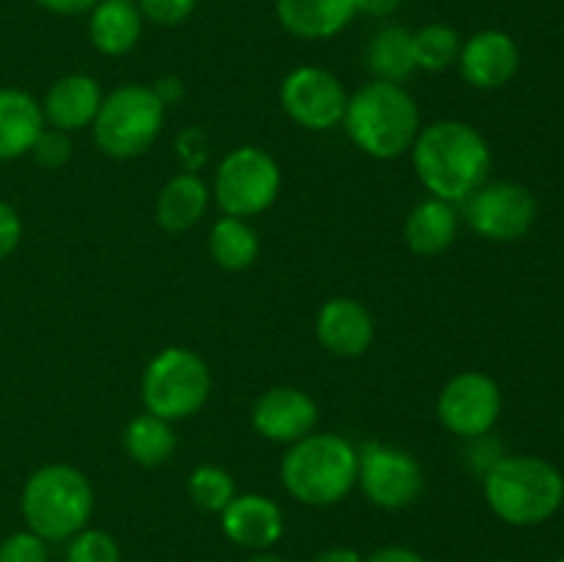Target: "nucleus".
Masks as SVG:
<instances>
[{
	"mask_svg": "<svg viewBox=\"0 0 564 562\" xmlns=\"http://www.w3.org/2000/svg\"><path fill=\"white\" fill-rule=\"evenodd\" d=\"M490 510L512 527H534L564 501V477L554 463L534 455H510L490 463L482 479Z\"/></svg>",
	"mask_w": 564,
	"mask_h": 562,
	"instance_id": "nucleus-3",
	"label": "nucleus"
},
{
	"mask_svg": "<svg viewBox=\"0 0 564 562\" xmlns=\"http://www.w3.org/2000/svg\"><path fill=\"white\" fill-rule=\"evenodd\" d=\"M501 417V389L490 375L468 372L446 380L438 395V419L449 433L479 439L490 433Z\"/></svg>",
	"mask_w": 564,
	"mask_h": 562,
	"instance_id": "nucleus-12",
	"label": "nucleus"
},
{
	"mask_svg": "<svg viewBox=\"0 0 564 562\" xmlns=\"http://www.w3.org/2000/svg\"><path fill=\"white\" fill-rule=\"evenodd\" d=\"M562 422H564V417H562Z\"/></svg>",
	"mask_w": 564,
	"mask_h": 562,
	"instance_id": "nucleus-39",
	"label": "nucleus"
},
{
	"mask_svg": "<svg viewBox=\"0 0 564 562\" xmlns=\"http://www.w3.org/2000/svg\"><path fill=\"white\" fill-rule=\"evenodd\" d=\"M286 494L308 507H330L358 485V452L339 433H308L281 457Z\"/></svg>",
	"mask_w": 564,
	"mask_h": 562,
	"instance_id": "nucleus-4",
	"label": "nucleus"
},
{
	"mask_svg": "<svg viewBox=\"0 0 564 562\" xmlns=\"http://www.w3.org/2000/svg\"><path fill=\"white\" fill-rule=\"evenodd\" d=\"M209 253L224 270H246L259 257V237L246 218L224 215L209 231Z\"/></svg>",
	"mask_w": 564,
	"mask_h": 562,
	"instance_id": "nucleus-25",
	"label": "nucleus"
},
{
	"mask_svg": "<svg viewBox=\"0 0 564 562\" xmlns=\"http://www.w3.org/2000/svg\"><path fill=\"white\" fill-rule=\"evenodd\" d=\"M143 33V14L132 0H99L91 9L88 36L102 55H124Z\"/></svg>",
	"mask_w": 564,
	"mask_h": 562,
	"instance_id": "nucleus-20",
	"label": "nucleus"
},
{
	"mask_svg": "<svg viewBox=\"0 0 564 562\" xmlns=\"http://www.w3.org/2000/svg\"><path fill=\"white\" fill-rule=\"evenodd\" d=\"M0 562H50L47 540L33 534L31 529L9 534L0 540Z\"/></svg>",
	"mask_w": 564,
	"mask_h": 562,
	"instance_id": "nucleus-29",
	"label": "nucleus"
},
{
	"mask_svg": "<svg viewBox=\"0 0 564 562\" xmlns=\"http://www.w3.org/2000/svg\"><path fill=\"white\" fill-rule=\"evenodd\" d=\"M198 0H138L143 20L154 22V25H180L193 14Z\"/></svg>",
	"mask_w": 564,
	"mask_h": 562,
	"instance_id": "nucleus-31",
	"label": "nucleus"
},
{
	"mask_svg": "<svg viewBox=\"0 0 564 562\" xmlns=\"http://www.w3.org/2000/svg\"><path fill=\"white\" fill-rule=\"evenodd\" d=\"M99 105H102V88L94 77L64 75L44 94V125L64 132L83 130V127L94 125Z\"/></svg>",
	"mask_w": 564,
	"mask_h": 562,
	"instance_id": "nucleus-17",
	"label": "nucleus"
},
{
	"mask_svg": "<svg viewBox=\"0 0 564 562\" xmlns=\"http://www.w3.org/2000/svg\"><path fill=\"white\" fill-rule=\"evenodd\" d=\"M460 36L455 28L444 25V22H430L413 33V58H416V69L424 72H444L460 55Z\"/></svg>",
	"mask_w": 564,
	"mask_h": 562,
	"instance_id": "nucleus-26",
	"label": "nucleus"
},
{
	"mask_svg": "<svg viewBox=\"0 0 564 562\" xmlns=\"http://www.w3.org/2000/svg\"><path fill=\"white\" fill-rule=\"evenodd\" d=\"M317 342L328 353L341 358H356L369 350L375 339V320L356 298H330L317 312Z\"/></svg>",
	"mask_w": 564,
	"mask_h": 562,
	"instance_id": "nucleus-16",
	"label": "nucleus"
},
{
	"mask_svg": "<svg viewBox=\"0 0 564 562\" xmlns=\"http://www.w3.org/2000/svg\"><path fill=\"white\" fill-rule=\"evenodd\" d=\"M347 99L350 97L339 77L323 66H297L281 83V105L286 116L312 132L339 127Z\"/></svg>",
	"mask_w": 564,
	"mask_h": 562,
	"instance_id": "nucleus-11",
	"label": "nucleus"
},
{
	"mask_svg": "<svg viewBox=\"0 0 564 562\" xmlns=\"http://www.w3.org/2000/svg\"><path fill=\"white\" fill-rule=\"evenodd\" d=\"M42 9L53 11V14L69 17V14H83V11H91L99 0H36Z\"/></svg>",
	"mask_w": 564,
	"mask_h": 562,
	"instance_id": "nucleus-34",
	"label": "nucleus"
},
{
	"mask_svg": "<svg viewBox=\"0 0 564 562\" xmlns=\"http://www.w3.org/2000/svg\"><path fill=\"white\" fill-rule=\"evenodd\" d=\"M314 562H364L361 551L350 549V545H334V549H325L314 556Z\"/></svg>",
	"mask_w": 564,
	"mask_h": 562,
	"instance_id": "nucleus-36",
	"label": "nucleus"
},
{
	"mask_svg": "<svg viewBox=\"0 0 564 562\" xmlns=\"http://www.w3.org/2000/svg\"><path fill=\"white\" fill-rule=\"evenodd\" d=\"M281 191V169L273 154L240 147L220 160L215 171V202L231 218H251L273 207Z\"/></svg>",
	"mask_w": 564,
	"mask_h": 562,
	"instance_id": "nucleus-8",
	"label": "nucleus"
},
{
	"mask_svg": "<svg viewBox=\"0 0 564 562\" xmlns=\"http://www.w3.org/2000/svg\"><path fill=\"white\" fill-rule=\"evenodd\" d=\"M556 562H564V556H560V560H556Z\"/></svg>",
	"mask_w": 564,
	"mask_h": 562,
	"instance_id": "nucleus-38",
	"label": "nucleus"
},
{
	"mask_svg": "<svg viewBox=\"0 0 564 562\" xmlns=\"http://www.w3.org/2000/svg\"><path fill=\"white\" fill-rule=\"evenodd\" d=\"M224 534L248 551H270L284 534V512L270 496L237 494L220 512Z\"/></svg>",
	"mask_w": 564,
	"mask_h": 562,
	"instance_id": "nucleus-15",
	"label": "nucleus"
},
{
	"mask_svg": "<svg viewBox=\"0 0 564 562\" xmlns=\"http://www.w3.org/2000/svg\"><path fill=\"white\" fill-rule=\"evenodd\" d=\"M251 422L262 439L273 444H295L314 433L317 402L295 386H273L253 402Z\"/></svg>",
	"mask_w": 564,
	"mask_h": 562,
	"instance_id": "nucleus-13",
	"label": "nucleus"
},
{
	"mask_svg": "<svg viewBox=\"0 0 564 562\" xmlns=\"http://www.w3.org/2000/svg\"><path fill=\"white\" fill-rule=\"evenodd\" d=\"M22 237V220L9 202L0 198V259L9 257Z\"/></svg>",
	"mask_w": 564,
	"mask_h": 562,
	"instance_id": "nucleus-32",
	"label": "nucleus"
},
{
	"mask_svg": "<svg viewBox=\"0 0 564 562\" xmlns=\"http://www.w3.org/2000/svg\"><path fill=\"white\" fill-rule=\"evenodd\" d=\"M31 154L39 165H44V169H61V165L69 163L72 158L69 132L55 130V127H44V130L39 132L36 143H33Z\"/></svg>",
	"mask_w": 564,
	"mask_h": 562,
	"instance_id": "nucleus-30",
	"label": "nucleus"
},
{
	"mask_svg": "<svg viewBox=\"0 0 564 562\" xmlns=\"http://www.w3.org/2000/svg\"><path fill=\"white\" fill-rule=\"evenodd\" d=\"M187 494H191L193 505L202 507L207 512H224L237 496L235 479L226 468L220 466H198L196 472L187 477Z\"/></svg>",
	"mask_w": 564,
	"mask_h": 562,
	"instance_id": "nucleus-27",
	"label": "nucleus"
},
{
	"mask_svg": "<svg viewBox=\"0 0 564 562\" xmlns=\"http://www.w3.org/2000/svg\"><path fill=\"white\" fill-rule=\"evenodd\" d=\"M463 204L468 226L494 242L521 240L538 220V202L532 191L518 182H485Z\"/></svg>",
	"mask_w": 564,
	"mask_h": 562,
	"instance_id": "nucleus-9",
	"label": "nucleus"
},
{
	"mask_svg": "<svg viewBox=\"0 0 564 562\" xmlns=\"http://www.w3.org/2000/svg\"><path fill=\"white\" fill-rule=\"evenodd\" d=\"M358 485L380 510H405L422 496L424 472L411 452L369 444L358 455Z\"/></svg>",
	"mask_w": 564,
	"mask_h": 562,
	"instance_id": "nucleus-10",
	"label": "nucleus"
},
{
	"mask_svg": "<svg viewBox=\"0 0 564 562\" xmlns=\"http://www.w3.org/2000/svg\"><path fill=\"white\" fill-rule=\"evenodd\" d=\"M413 169L435 198L457 204L488 182L490 147L477 127L457 119L435 121L413 141Z\"/></svg>",
	"mask_w": 564,
	"mask_h": 562,
	"instance_id": "nucleus-1",
	"label": "nucleus"
},
{
	"mask_svg": "<svg viewBox=\"0 0 564 562\" xmlns=\"http://www.w3.org/2000/svg\"><path fill=\"white\" fill-rule=\"evenodd\" d=\"M457 64H460V75L468 86L494 91L516 77L518 66H521V50L510 33L488 28V31L474 33L463 44Z\"/></svg>",
	"mask_w": 564,
	"mask_h": 562,
	"instance_id": "nucleus-14",
	"label": "nucleus"
},
{
	"mask_svg": "<svg viewBox=\"0 0 564 562\" xmlns=\"http://www.w3.org/2000/svg\"><path fill=\"white\" fill-rule=\"evenodd\" d=\"M64 562H121V549L116 538L105 529H83L66 540Z\"/></svg>",
	"mask_w": 564,
	"mask_h": 562,
	"instance_id": "nucleus-28",
	"label": "nucleus"
},
{
	"mask_svg": "<svg viewBox=\"0 0 564 562\" xmlns=\"http://www.w3.org/2000/svg\"><path fill=\"white\" fill-rule=\"evenodd\" d=\"M42 130V105L20 88H0V163L31 152Z\"/></svg>",
	"mask_w": 564,
	"mask_h": 562,
	"instance_id": "nucleus-19",
	"label": "nucleus"
},
{
	"mask_svg": "<svg viewBox=\"0 0 564 562\" xmlns=\"http://www.w3.org/2000/svg\"><path fill=\"white\" fill-rule=\"evenodd\" d=\"M209 207V191L193 171L171 176L158 196V224L165 231H187Z\"/></svg>",
	"mask_w": 564,
	"mask_h": 562,
	"instance_id": "nucleus-22",
	"label": "nucleus"
},
{
	"mask_svg": "<svg viewBox=\"0 0 564 562\" xmlns=\"http://www.w3.org/2000/svg\"><path fill=\"white\" fill-rule=\"evenodd\" d=\"M367 69L372 72L375 80L386 83H405L416 72V58H413V33L402 25H386L369 39L364 50Z\"/></svg>",
	"mask_w": 564,
	"mask_h": 562,
	"instance_id": "nucleus-23",
	"label": "nucleus"
},
{
	"mask_svg": "<svg viewBox=\"0 0 564 562\" xmlns=\"http://www.w3.org/2000/svg\"><path fill=\"white\" fill-rule=\"evenodd\" d=\"M364 562H427V560H424L419 551L408 549V545H383V549L364 556Z\"/></svg>",
	"mask_w": 564,
	"mask_h": 562,
	"instance_id": "nucleus-33",
	"label": "nucleus"
},
{
	"mask_svg": "<svg viewBox=\"0 0 564 562\" xmlns=\"http://www.w3.org/2000/svg\"><path fill=\"white\" fill-rule=\"evenodd\" d=\"M246 562H284L279 554L273 551H253V556H248Z\"/></svg>",
	"mask_w": 564,
	"mask_h": 562,
	"instance_id": "nucleus-37",
	"label": "nucleus"
},
{
	"mask_svg": "<svg viewBox=\"0 0 564 562\" xmlns=\"http://www.w3.org/2000/svg\"><path fill=\"white\" fill-rule=\"evenodd\" d=\"M20 507L33 534L47 543H61L88 527L94 488L80 468L69 463H50L28 477Z\"/></svg>",
	"mask_w": 564,
	"mask_h": 562,
	"instance_id": "nucleus-5",
	"label": "nucleus"
},
{
	"mask_svg": "<svg viewBox=\"0 0 564 562\" xmlns=\"http://www.w3.org/2000/svg\"><path fill=\"white\" fill-rule=\"evenodd\" d=\"M341 125L364 154L378 160H391L411 152L419 130H422L416 99L405 91L402 83L386 80H372L358 88L347 99Z\"/></svg>",
	"mask_w": 564,
	"mask_h": 562,
	"instance_id": "nucleus-2",
	"label": "nucleus"
},
{
	"mask_svg": "<svg viewBox=\"0 0 564 562\" xmlns=\"http://www.w3.org/2000/svg\"><path fill=\"white\" fill-rule=\"evenodd\" d=\"M405 246L419 257H435L444 253L457 237V213L455 204L444 198H424L422 204L408 213L405 218Z\"/></svg>",
	"mask_w": 564,
	"mask_h": 562,
	"instance_id": "nucleus-21",
	"label": "nucleus"
},
{
	"mask_svg": "<svg viewBox=\"0 0 564 562\" xmlns=\"http://www.w3.org/2000/svg\"><path fill=\"white\" fill-rule=\"evenodd\" d=\"M124 450L138 466H163L176 450V435L171 422L154 417V413H141L124 428Z\"/></svg>",
	"mask_w": 564,
	"mask_h": 562,
	"instance_id": "nucleus-24",
	"label": "nucleus"
},
{
	"mask_svg": "<svg viewBox=\"0 0 564 562\" xmlns=\"http://www.w3.org/2000/svg\"><path fill=\"white\" fill-rule=\"evenodd\" d=\"M356 0H275V17L297 39H330L356 17Z\"/></svg>",
	"mask_w": 564,
	"mask_h": 562,
	"instance_id": "nucleus-18",
	"label": "nucleus"
},
{
	"mask_svg": "<svg viewBox=\"0 0 564 562\" xmlns=\"http://www.w3.org/2000/svg\"><path fill=\"white\" fill-rule=\"evenodd\" d=\"M165 121V105L152 86L127 83L113 88L94 119V141L110 158H138L158 141Z\"/></svg>",
	"mask_w": 564,
	"mask_h": 562,
	"instance_id": "nucleus-6",
	"label": "nucleus"
},
{
	"mask_svg": "<svg viewBox=\"0 0 564 562\" xmlns=\"http://www.w3.org/2000/svg\"><path fill=\"white\" fill-rule=\"evenodd\" d=\"M213 389V375L204 358L187 347H165L143 369L141 397L149 413L180 422L204 408Z\"/></svg>",
	"mask_w": 564,
	"mask_h": 562,
	"instance_id": "nucleus-7",
	"label": "nucleus"
},
{
	"mask_svg": "<svg viewBox=\"0 0 564 562\" xmlns=\"http://www.w3.org/2000/svg\"><path fill=\"white\" fill-rule=\"evenodd\" d=\"M402 0H356V11L358 14L367 17H391L397 9H400Z\"/></svg>",
	"mask_w": 564,
	"mask_h": 562,
	"instance_id": "nucleus-35",
	"label": "nucleus"
}]
</instances>
